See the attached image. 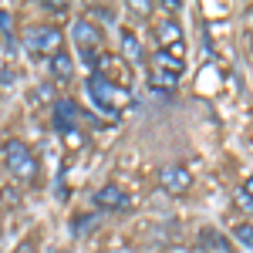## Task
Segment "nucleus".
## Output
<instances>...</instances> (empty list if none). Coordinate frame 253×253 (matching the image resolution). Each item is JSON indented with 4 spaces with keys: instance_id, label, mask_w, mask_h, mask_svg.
Returning a JSON list of instances; mask_svg holds the SVG:
<instances>
[{
    "instance_id": "f257e3e1",
    "label": "nucleus",
    "mask_w": 253,
    "mask_h": 253,
    "mask_svg": "<svg viewBox=\"0 0 253 253\" xmlns=\"http://www.w3.org/2000/svg\"><path fill=\"white\" fill-rule=\"evenodd\" d=\"M88 95H91V101H95L101 112H118V108L128 105V98H132L122 84L105 81V78H98V75H88Z\"/></svg>"
},
{
    "instance_id": "f03ea898",
    "label": "nucleus",
    "mask_w": 253,
    "mask_h": 253,
    "mask_svg": "<svg viewBox=\"0 0 253 253\" xmlns=\"http://www.w3.org/2000/svg\"><path fill=\"white\" fill-rule=\"evenodd\" d=\"M3 162H7V169L17 175V179H24V182H31V179L38 175V159L27 149V142H20V138H10V142L3 145Z\"/></svg>"
},
{
    "instance_id": "7ed1b4c3",
    "label": "nucleus",
    "mask_w": 253,
    "mask_h": 253,
    "mask_svg": "<svg viewBox=\"0 0 253 253\" xmlns=\"http://www.w3.org/2000/svg\"><path fill=\"white\" fill-rule=\"evenodd\" d=\"M24 44H27V51H34V54H58L64 51V38H61V27L54 24H38V27H31L27 34H24Z\"/></svg>"
},
{
    "instance_id": "20e7f679",
    "label": "nucleus",
    "mask_w": 253,
    "mask_h": 253,
    "mask_svg": "<svg viewBox=\"0 0 253 253\" xmlns=\"http://www.w3.org/2000/svg\"><path fill=\"white\" fill-rule=\"evenodd\" d=\"M71 38H75V44H78L84 64H91L98 44H101V31H98V24H91L88 17H78L75 24H71Z\"/></svg>"
},
{
    "instance_id": "39448f33",
    "label": "nucleus",
    "mask_w": 253,
    "mask_h": 253,
    "mask_svg": "<svg viewBox=\"0 0 253 253\" xmlns=\"http://www.w3.org/2000/svg\"><path fill=\"white\" fill-rule=\"evenodd\" d=\"M159 186H162L166 193L179 196V193H186V189L193 186V172H189L186 166H179V162L162 166V169H159Z\"/></svg>"
},
{
    "instance_id": "423d86ee",
    "label": "nucleus",
    "mask_w": 253,
    "mask_h": 253,
    "mask_svg": "<svg viewBox=\"0 0 253 253\" xmlns=\"http://www.w3.org/2000/svg\"><path fill=\"white\" fill-rule=\"evenodd\" d=\"M78 122H81V108L71 98H58V101H54V128L75 138L78 135Z\"/></svg>"
},
{
    "instance_id": "0eeeda50",
    "label": "nucleus",
    "mask_w": 253,
    "mask_h": 253,
    "mask_svg": "<svg viewBox=\"0 0 253 253\" xmlns=\"http://www.w3.org/2000/svg\"><path fill=\"white\" fill-rule=\"evenodd\" d=\"M95 206L98 210H128V196L118 186H105V189L95 193Z\"/></svg>"
},
{
    "instance_id": "6e6552de",
    "label": "nucleus",
    "mask_w": 253,
    "mask_h": 253,
    "mask_svg": "<svg viewBox=\"0 0 253 253\" xmlns=\"http://www.w3.org/2000/svg\"><path fill=\"white\" fill-rule=\"evenodd\" d=\"M156 38H159V44H162V51H166V44H172L175 54H179V44H182V27H179V20H162Z\"/></svg>"
},
{
    "instance_id": "1a4fd4ad",
    "label": "nucleus",
    "mask_w": 253,
    "mask_h": 253,
    "mask_svg": "<svg viewBox=\"0 0 253 253\" xmlns=\"http://www.w3.org/2000/svg\"><path fill=\"white\" fill-rule=\"evenodd\" d=\"M47 68H51V75L61 81H68L71 75H75V64H71V58L64 54V51H58V54H51L47 58Z\"/></svg>"
},
{
    "instance_id": "9d476101",
    "label": "nucleus",
    "mask_w": 253,
    "mask_h": 253,
    "mask_svg": "<svg viewBox=\"0 0 253 253\" xmlns=\"http://www.w3.org/2000/svg\"><path fill=\"white\" fill-rule=\"evenodd\" d=\"M122 54L128 61H142V44H138V38L132 34V31H122Z\"/></svg>"
},
{
    "instance_id": "9b49d317",
    "label": "nucleus",
    "mask_w": 253,
    "mask_h": 253,
    "mask_svg": "<svg viewBox=\"0 0 253 253\" xmlns=\"http://www.w3.org/2000/svg\"><path fill=\"white\" fill-rule=\"evenodd\" d=\"M152 68H162V71H172V75H182V61L179 58H169V51H159Z\"/></svg>"
},
{
    "instance_id": "f8f14e48",
    "label": "nucleus",
    "mask_w": 253,
    "mask_h": 253,
    "mask_svg": "<svg viewBox=\"0 0 253 253\" xmlns=\"http://www.w3.org/2000/svg\"><path fill=\"white\" fill-rule=\"evenodd\" d=\"M199 240H206V243H213L210 250H223V253H230V240H226V236H219L216 230H203V233H199Z\"/></svg>"
},
{
    "instance_id": "ddd939ff",
    "label": "nucleus",
    "mask_w": 253,
    "mask_h": 253,
    "mask_svg": "<svg viewBox=\"0 0 253 253\" xmlns=\"http://www.w3.org/2000/svg\"><path fill=\"white\" fill-rule=\"evenodd\" d=\"M152 81H156L159 88H172L175 81H179V75H172V71H162V68H152Z\"/></svg>"
},
{
    "instance_id": "4468645a",
    "label": "nucleus",
    "mask_w": 253,
    "mask_h": 253,
    "mask_svg": "<svg viewBox=\"0 0 253 253\" xmlns=\"http://www.w3.org/2000/svg\"><path fill=\"white\" fill-rule=\"evenodd\" d=\"M233 236L247 247V250H253V223H240V226L233 230Z\"/></svg>"
},
{
    "instance_id": "2eb2a0df",
    "label": "nucleus",
    "mask_w": 253,
    "mask_h": 253,
    "mask_svg": "<svg viewBox=\"0 0 253 253\" xmlns=\"http://www.w3.org/2000/svg\"><path fill=\"white\" fill-rule=\"evenodd\" d=\"M240 206H243V210H250V213H253V196L240 193Z\"/></svg>"
},
{
    "instance_id": "dca6fc26",
    "label": "nucleus",
    "mask_w": 253,
    "mask_h": 253,
    "mask_svg": "<svg viewBox=\"0 0 253 253\" xmlns=\"http://www.w3.org/2000/svg\"><path fill=\"white\" fill-rule=\"evenodd\" d=\"M0 27H3V31H10V14H0Z\"/></svg>"
},
{
    "instance_id": "f3484780",
    "label": "nucleus",
    "mask_w": 253,
    "mask_h": 253,
    "mask_svg": "<svg viewBox=\"0 0 253 253\" xmlns=\"http://www.w3.org/2000/svg\"><path fill=\"white\" fill-rule=\"evenodd\" d=\"M243 193H247V196H253V175L247 179V186H243Z\"/></svg>"
}]
</instances>
